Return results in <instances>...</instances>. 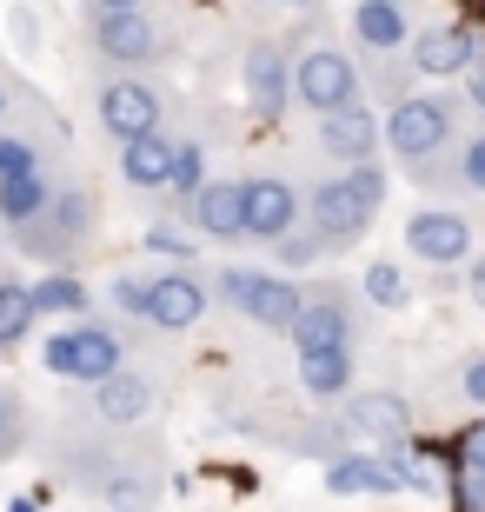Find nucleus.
<instances>
[{"label": "nucleus", "instance_id": "9", "mask_svg": "<svg viewBox=\"0 0 485 512\" xmlns=\"http://www.w3.org/2000/svg\"><path fill=\"white\" fill-rule=\"evenodd\" d=\"M406 253L419 266H472L479 253H472V220L452 207H412L406 213Z\"/></svg>", "mask_w": 485, "mask_h": 512}, {"label": "nucleus", "instance_id": "26", "mask_svg": "<svg viewBox=\"0 0 485 512\" xmlns=\"http://www.w3.org/2000/svg\"><path fill=\"white\" fill-rule=\"evenodd\" d=\"M392 459V473H399V486H406V493H426V499H439L452 486L446 473H439V466H432V453L426 446H399V453H386Z\"/></svg>", "mask_w": 485, "mask_h": 512}, {"label": "nucleus", "instance_id": "23", "mask_svg": "<svg viewBox=\"0 0 485 512\" xmlns=\"http://www.w3.org/2000/svg\"><path fill=\"white\" fill-rule=\"evenodd\" d=\"M426 187H439V180H452V187H472V193H485V127L479 133H466L459 147L439 160V167H426L419 173Z\"/></svg>", "mask_w": 485, "mask_h": 512}, {"label": "nucleus", "instance_id": "5", "mask_svg": "<svg viewBox=\"0 0 485 512\" xmlns=\"http://www.w3.org/2000/svg\"><path fill=\"white\" fill-rule=\"evenodd\" d=\"M359 60L346 54V47H299L293 54V107H306V114L333 120V114H353V107H366L359 100Z\"/></svg>", "mask_w": 485, "mask_h": 512}, {"label": "nucleus", "instance_id": "6", "mask_svg": "<svg viewBox=\"0 0 485 512\" xmlns=\"http://www.w3.org/2000/svg\"><path fill=\"white\" fill-rule=\"evenodd\" d=\"M213 293H220L240 320L266 326V333H293L299 313H306V293H299L286 273H246V266H220V280H213Z\"/></svg>", "mask_w": 485, "mask_h": 512}, {"label": "nucleus", "instance_id": "42", "mask_svg": "<svg viewBox=\"0 0 485 512\" xmlns=\"http://www.w3.org/2000/svg\"><path fill=\"white\" fill-rule=\"evenodd\" d=\"M120 512H147V506H120Z\"/></svg>", "mask_w": 485, "mask_h": 512}, {"label": "nucleus", "instance_id": "22", "mask_svg": "<svg viewBox=\"0 0 485 512\" xmlns=\"http://www.w3.org/2000/svg\"><path fill=\"white\" fill-rule=\"evenodd\" d=\"M54 180H47V173H27V180H7V187H0V220H7V227L14 233H27V227H40V220H47V207H54Z\"/></svg>", "mask_w": 485, "mask_h": 512}, {"label": "nucleus", "instance_id": "3", "mask_svg": "<svg viewBox=\"0 0 485 512\" xmlns=\"http://www.w3.org/2000/svg\"><path fill=\"white\" fill-rule=\"evenodd\" d=\"M386 147L399 153L406 173L439 167L452 147H459V107L446 94H399L386 114Z\"/></svg>", "mask_w": 485, "mask_h": 512}, {"label": "nucleus", "instance_id": "28", "mask_svg": "<svg viewBox=\"0 0 485 512\" xmlns=\"http://www.w3.org/2000/svg\"><path fill=\"white\" fill-rule=\"evenodd\" d=\"M87 280H74V273H40L34 280V306L40 313H87Z\"/></svg>", "mask_w": 485, "mask_h": 512}, {"label": "nucleus", "instance_id": "17", "mask_svg": "<svg viewBox=\"0 0 485 512\" xmlns=\"http://www.w3.org/2000/svg\"><path fill=\"white\" fill-rule=\"evenodd\" d=\"M346 34H353L366 54H399V47L419 40V27H412V14L399 0H359V7H346Z\"/></svg>", "mask_w": 485, "mask_h": 512}, {"label": "nucleus", "instance_id": "25", "mask_svg": "<svg viewBox=\"0 0 485 512\" xmlns=\"http://www.w3.org/2000/svg\"><path fill=\"white\" fill-rule=\"evenodd\" d=\"M359 300H373L379 313H399V306H412V280L399 260H366V273H359Z\"/></svg>", "mask_w": 485, "mask_h": 512}, {"label": "nucleus", "instance_id": "32", "mask_svg": "<svg viewBox=\"0 0 485 512\" xmlns=\"http://www.w3.org/2000/svg\"><path fill=\"white\" fill-rule=\"evenodd\" d=\"M107 300L120 306L127 320L147 326V280H140V273H113V280H107Z\"/></svg>", "mask_w": 485, "mask_h": 512}, {"label": "nucleus", "instance_id": "2", "mask_svg": "<svg viewBox=\"0 0 485 512\" xmlns=\"http://www.w3.org/2000/svg\"><path fill=\"white\" fill-rule=\"evenodd\" d=\"M80 27H87V40H94V54L113 60V67H127V74L167 60V47H173L167 27H160V14L133 7V0H87V7H80Z\"/></svg>", "mask_w": 485, "mask_h": 512}, {"label": "nucleus", "instance_id": "16", "mask_svg": "<svg viewBox=\"0 0 485 512\" xmlns=\"http://www.w3.org/2000/svg\"><path fill=\"white\" fill-rule=\"evenodd\" d=\"M319 147L339 160V173H353V167H373V153L386 147V120L373 114V107H353V114H333V120H319Z\"/></svg>", "mask_w": 485, "mask_h": 512}, {"label": "nucleus", "instance_id": "40", "mask_svg": "<svg viewBox=\"0 0 485 512\" xmlns=\"http://www.w3.org/2000/svg\"><path fill=\"white\" fill-rule=\"evenodd\" d=\"M7 512H40V506H34V499H14V506H7Z\"/></svg>", "mask_w": 485, "mask_h": 512}, {"label": "nucleus", "instance_id": "15", "mask_svg": "<svg viewBox=\"0 0 485 512\" xmlns=\"http://www.w3.org/2000/svg\"><path fill=\"white\" fill-rule=\"evenodd\" d=\"M346 433L399 453V446H412V406L399 393H353L346 399Z\"/></svg>", "mask_w": 485, "mask_h": 512}, {"label": "nucleus", "instance_id": "33", "mask_svg": "<svg viewBox=\"0 0 485 512\" xmlns=\"http://www.w3.org/2000/svg\"><path fill=\"white\" fill-rule=\"evenodd\" d=\"M452 466H459V473H479V479H485V419H472L466 433L452 439Z\"/></svg>", "mask_w": 485, "mask_h": 512}, {"label": "nucleus", "instance_id": "11", "mask_svg": "<svg viewBox=\"0 0 485 512\" xmlns=\"http://www.w3.org/2000/svg\"><path fill=\"white\" fill-rule=\"evenodd\" d=\"M213 313V280H200L193 266H167L147 280V326L160 333H187Z\"/></svg>", "mask_w": 485, "mask_h": 512}, {"label": "nucleus", "instance_id": "29", "mask_svg": "<svg viewBox=\"0 0 485 512\" xmlns=\"http://www.w3.org/2000/svg\"><path fill=\"white\" fill-rule=\"evenodd\" d=\"M206 187H213V173H206V147H200V140H180V173H173V200L187 207V200H200Z\"/></svg>", "mask_w": 485, "mask_h": 512}, {"label": "nucleus", "instance_id": "43", "mask_svg": "<svg viewBox=\"0 0 485 512\" xmlns=\"http://www.w3.org/2000/svg\"><path fill=\"white\" fill-rule=\"evenodd\" d=\"M0 353H7V346H0Z\"/></svg>", "mask_w": 485, "mask_h": 512}, {"label": "nucleus", "instance_id": "20", "mask_svg": "<svg viewBox=\"0 0 485 512\" xmlns=\"http://www.w3.org/2000/svg\"><path fill=\"white\" fill-rule=\"evenodd\" d=\"M326 493H339V499H392V493H406L399 486V473H392V459L386 453H339V459H326Z\"/></svg>", "mask_w": 485, "mask_h": 512}, {"label": "nucleus", "instance_id": "1", "mask_svg": "<svg viewBox=\"0 0 485 512\" xmlns=\"http://www.w3.org/2000/svg\"><path fill=\"white\" fill-rule=\"evenodd\" d=\"M379 207H386V167H353V173H333V180H319L313 193H306V227L326 240V253L353 247V240H366V227L379 220Z\"/></svg>", "mask_w": 485, "mask_h": 512}, {"label": "nucleus", "instance_id": "31", "mask_svg": "<svg viewBox=\"0 0 485 512\" xmlns=\"http://www.w3.org/2000/svg\"><path fill=\"white\" fill-rule=\"evenodd\" d=\"M273 260H280V273H299V266L326 260V240H319L313 227H299V233H286L280 247H273Z\"/></svg>", "mask_w": 485, "mask_h": 512}, {"label": "nucleus", "instance_id": "41", "mask_svg": "<svg viewBox=\"0 0 485 512\" xmlns=\"http://www.w3.org/2000/svg\"><path fill=\"white\" fill-rule=\"evenodd\" d=\"M0 120H7V94H0Z\"/></svg>", "mask_w": 485, "mask_h": 512}, {"label": "nucleus", "instance_id": "27", "mask_svg": "<svg viewBox=\"0 0 485 512\" xmlns=\"http://www.w3.org/2000/svg\"><path fill=\"white\" fill-rule=\"evenodd\" d=\"M34 286L20 280H0V346H20L27 333H34Z\"/></svg>", "mask_w": 485, "mask_h": 512}, {"label": "nucleus", "instance_id": "14", "mask_svg": "<svg viewBox=\"0 0 485 512\" xmlns=\"http://www.w3.org/2000/svg\"><path fill=\"white\" fill-rule=\"evenodd\" d=\"M246 233L280 247L286 233H299V187L286 173H253L246 180Z\"/></svg>", "mask_w": 485, "mask_h": 512}, {"label": "nucleus", "instance_id": "21", "mask_svg": "<svg viewBox=\"0 0 485 512\" xmlns=\"http://www.w3.org/2000/svg\"><path fill=\"white\" fill-rule=\"evenodd\" d=\"M153 406H160V386L147 380V373H113L107 386H94V413L107 419V426H133V419H147Z\"/></svg>", "mask_w": 485, "mask_h": 512}, {"label": "nucleus", "instance_id": "19", "mask_svg": "<svg viewBox=\"0 0 485 512\" xmlns=\"http://www.w3.org/2000/svg\"><path fill=\"white\" fill-rule=\"evenodd\" d=\"M173 173H180V140L173 133H147V140L120 147V180L133 193H173Z\"/></svg>", "mask_w": 485, "mask_h": 512}, {"label": "nucleus", "instance_id": "7", "mask_svg": "<svg viewBox=\"0 0 485 512\" xmlns=\"http://www.w3.org/2000/svg\"><path fill=\"white\" fill-rule=\"evenodd\" d=\"M100 127L120 140V147H133V140H147V133H160V114H167V94H160V80L153 74H120L100 87Z\"/></svg>", "mask_w": 485, "mask_h": 512}, {"label": "nucleus", "instance_id": "4", "mask_svg": "<svg viewBox=\"0 0 485 512\" xmlns=\"http://www.w3.org/2000/svg\"><path fill=\"white\" fill-rule=\"evenodd\" d=\"M40 366H47L54 380H80L94 393L113 373H127V340H120L107 320H74V326H60V333L40 340Z\"/></svg>", "mask_w": 485, "mask_h": 512}, {"label": "nucleus", "instance_id": "10", "mask_svg": "<svg viewBox=\"0 0 485 512\" xmlns=\"http://www.w3.org/2000/svg\"><path fill=\"white\" fill-rule=\"evenodd\" d=\"M240 94L246 107H253V120H286V107H293V54H286L280 40H253L240 60Z\"/></svg>", "mask_w": 485, "mask_h": 512}, {"label": "nucleus", "instance_id": "13", "mask_svg": "<svg viewBox=\"0 0 485 512\" xmlns=\"http://www.w3.org/2000/svg\"><path fill=\"white\" fill-rule=\"evenodd\" d=\"M353 340H359L353 300H346V293H313L306 313H299V326H293L299 360H313V353H353Z\"/></svg>", "mask_w": 485, "mask_h": 512}, {"label": "nucleus", "instance_id": "35", "mask_svg": "<svg viewBox=\"0 0 485 512\" xmlns=\"http://www.w3.org/2000/svg\"><path fill=\"white\" fill-rule=\"evenodd\" d=\"M446 493H452V506H459V512H485V479L479 473H459V466H452Z\"/></svg>", "mask_w": 485, "mask_h": 512}, {"label": "nucleus", "instance_id": "18", "mask_svg": "<svg viewBox=\"0 0 485 512\" xmlns=\"http://www.w3.org/2000/svg\"><path fill=\"white\" fill-rule=\"evenodd\" d=\"M180 213H187V227L206 233V240H246V180H213Z\"/></svg>", "mask_w": 485, "mask_h": 512}, {"label": "nucleus", "instance_id": "37", "mask_svg": "<svg viewBox=\"0 0 485 512\" xmlns=\"http://www.w3.org/2000/svg\"><path fill=\"white\" fill-rule=\"evenodd\" d=\"M14 413H20V399L7 393V386H0V453L14 446Z\"/></svg>", "mask_w": 485, "mask_h": 512}, {"label": "nucleus", "instance_id": "34", "mask_svg": "<svg viewBox=\"0 0 485 512\" xmlns=\"http://www.w3.org/2000/svg\"><path fill=\"white\" fill-rule=\"evenodd\" d=\"M140 247L160 253V260H173V266L193 260V240H187V233H173V227H147V240H140Z\"/></svg>", "mask_w": 485, "mask_h": 512}, {"label": "nucleus", "instance_id": "30", "mask_svg": "<svg viewBox=\"0 0 485 512\" xmlns=\"http://www.w3.org/2000/svg\"><path fill=\"white\" fill-rule=\"evenodd\" d=\"M27 173H40V140L0 133V187H7V180H27Z\"/></svg>", "mask_w": 485, "mask_h": 512}, {"label": "nucleus", "instance_id": "24", "mask_svg": "<svg viewBox=\"0 0 485 512\" xmlns=\"http://www.w3.org/2000/svg\"><path fill=\"white\" fill-rule=\"evenodd\" d=\"M299 386L313 399H353V353H313V360H299Z\"/></svg>", "mask_w": 485, "mask_h": 512}, {"label": "nucleus", "instance_id": "36", "mask_svg": "<svg viewBox=\"0 0 485 512\" xmlns=\"http://www.w3.org/2000/svg\"><path fill=\"white\" fill-rule=\"evenodd\" d=\"M459 393H466V406H479V419H485V353H472V360L459 366Z\"/></svg>", "mask_w": 485, "mask_h": 512}, {"label": "nucleus", "instance_id": "38", "mask_svg": "<svg viewBox=\"0 0 485 512\" xmlns=\"http://www.w3.org/2000/svg\"><path fill=\"white\" fill-rule=\"evenodd\" d=\"M466 300H472V306H485V253L466 266Z\"/></svg>", "mask_w": 485, "mask_h": 512}, {"label": "nucleus", "instance_id": "8", "mask_svg": "<svg viewBox=\"0 0 485 512\" xmlns=\"http://www.w3.org/2000/svg\"><path fill=\"white\" fill-rule=\"evenodd\" d=\"M406 54H412V74L419 80H466L485 60V34L472 20H432V27H419V40H412Z\"/></svg>", "mask_w": 485, "mask_h": 512}, {"label": "nucleus", "instance_id": "39", "mask_svg": "<svg viewBox=\"0 0 485 512\" xmlns=\"http://www.w3.org/2000/svg\"><path fill=\"white\" fill-rule=\"evenodd\" d=\"M466 100H472V107H479V114H485V60H479V67H472V74H466Z\"/></svg>", "mask_w": 485, "mask_h": 512}, {"label": "nucleus", "instance_id": "12", "mask_svg": "<svg viewBox=\"0 0 485 512\" xmlns=\"http://www.w3.org/2000/svg\"><path fill=\"white\" fill-rule=\"evenodd\" d=\"M87 227H94V193L87 187H60L54 207H47V220L20 233V247L34 253V260H60V253H74L80 240H87Z\"/></svg>", "mask_w": 485, "mask_h": 512}]
</instances>
